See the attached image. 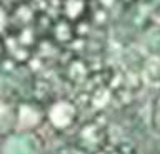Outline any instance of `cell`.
Listing matches in <instances>:
<instances>
[{"instance_id": "cell-3", "label": "cell", "mask_w": 160, "mask_h": 154, "mask_svg": "<svg viewBox=\"0 0 160 154\" xmlns=\"http://www.w3.org/2000/svg\"><path fill=\"white\" fill-rule=\"evenodd\" d=\"M50 32H52V39L57 44H68L75 37V25L68 19L62 17L52 24Z\"/></svg>"}, {"instance_id": "cell-1", "label": "cell", "mask_w": 160, "mask_h": 154, "mask_svg": "<svg viewBox=\"0 0 160 154\" xmlns=\"http://www.w3.org/2000/svg\"><path fill=\"white\" fill-rule=\"evenodd\" d=\"M77 107L73 102L70 101H55L50 104L47 109V119L55 129L62 131V129L70 127L72 124L77 121Z\"/></svg>"}, {"instance_id": "cell-4", "label": "cell", "mask_w": 160, "mask_h": 154, "mask_svg": "<svg viewBox=\"0 0 160 154\" xmlns=\"http://www.w3.org/2000/svg\"><path fill=\"white\" fill-rule=\"evenodd\" d=\"M62 13L70 22H78L85 19L88 12V0H62Z\"/></svg>"}, {"instance_id": "cell-2", "label": "cell", "mask_w": 160, "mask_h": 154, "mask_svg": "<svg viewBox=\"0 0 160 154\" xmlns=\"http://www.w3.org/2000/svg\"><path fill=\"white\" fill-rule=\"evenodd\" d=\"M97 132H100V129L97 127V124L90 122V124H85V126L80 129L78 132V146L83 152H88V154H93V151L97 147H100V142L98 141V136Z\"/></svg>"}, {"instance_id": "cell-5", "label": "cell", "mask_w": 160, "mask_h": 154, "mask_svg": "<svg viewBox=\"0 0 160 154\" xmlns=\"http://www.w3.org/2000/svg\"><path fill=\"white\" fill-rule=\"evenodd\" d=\"M12 25V19H10V12L0 3V39L5 35V32Z\"/></svg>"}]
</instances>
